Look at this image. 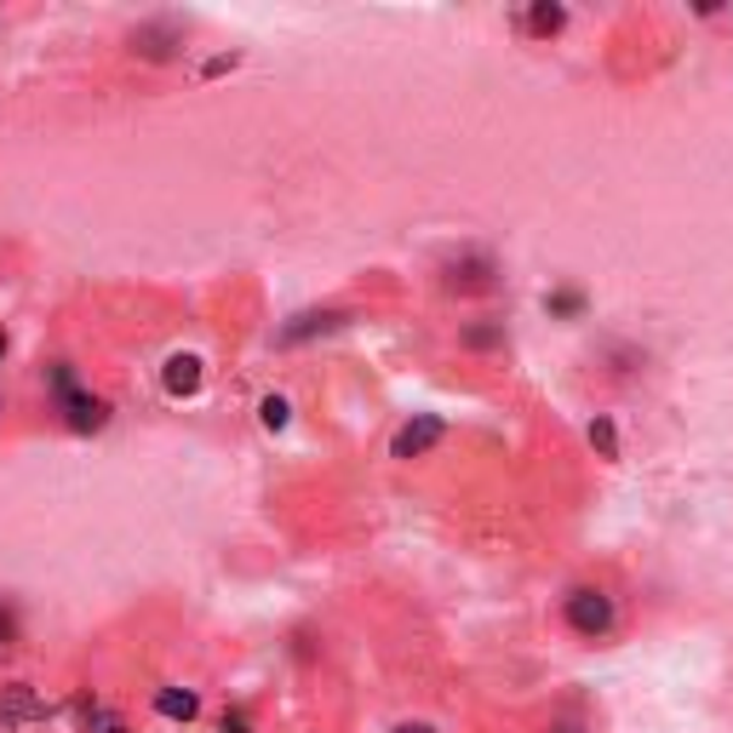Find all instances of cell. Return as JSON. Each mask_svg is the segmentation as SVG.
<instances>
[{
  "label": "cell",
  "mask_w": 733,
  "mask_h": 733,
  "mask_svg": "<svg viewBox=\"0 0 733 733\" xmlns=\"http://www.w3.org/2000/svg\"><path fill=\"white\" fill-rule=\"evenodd\" d=\"M46 390H53L58 413H64V424L75 430V436H92V430L110 424V401L75 385V367H69V362H53V367H46Z\"/></svg>",
  "instance_id": "6da1fadb"
},
{
  "label": "cell",
  "mask_w": 733,
  "mask_h": 733,
  "mask_svg": "<svg viewBox=\"0 0 733 733\" xmlns=\"http://www.w3.org/2000/svg\"><path fill=\"white\" fill-rule=\"evenodd\" d=\"M562 619H568V630H573V637L602 642V637L614 630L619 608H614V596H608V591H596V585H573V591L562 596Z\"/></svg>",
  "instance_id": "7a4b0ae2"
},
{
  "label": "cell",
  "mask_w": 733,
  "mask_h": 733,
  "mask_svg": "<svg viewBox=\"0 0 733 733\" xmlns=\"http://www.w3.org/2000/svg\"><path fill=\"white\" fill-rule=\"evenodd\" d=\"M442 287H447V293H488V287H499V264H493V252L465 247L459 259H447V264H442Z\"/></svg>",
  "instance_id": "3957f363"
},
{
  "label": "cell",
  "mask_w": 733,
  "mask_h": 733,
  "mask_svg": "<svg viewBox=\"0 0 733 733\" xmlns=\"http://www.w3.org/2000/svg\"><path fill=\"white\" fill-rule=\"evenodd\" d=\"M126 46H133L138 58H149V64H161V58H172L184 46V23H172V18H156V23H138L133 35H126Z\"/></svg>",
  "instance_id": "277c9868"
},
{
  "label": "cell",
  "mask_w": 733,
  "mask_h": 733,
  "mask_svg": "<svg viewBox=\"0 0 733 733\" xmlns=\"http://www.w3.org/2000/svg\"><path fill=\"white\" fill-rule=\"evenodd\" d=\"M53 705H46L30 682H7L0 688V728H30V722H46Z\"/></svg>",
  "instance_id": "5b68a950"
},
{
  "label": "cell",
  "mask_w": 733,
  "mask_h": 733,
  "mask_svg": "<svg viewBox=\"0 0 733 733\" xmlns=\"http://www.w3.org/2000/svg\"><path fill=\"white\" fill-rule=\"evenodd\" d=\"M447 436V424L436 419V413H419L413 424H401L396 430V442H390V459H424L430 447H436Z\"/></svg>",
  "instance_id": "8992f818"
},
{
  "label": "cell",
  "mask_w": 733,
  "mask_h": 733,
  "mask_svg": "<svg viewBox=\"0 0 733 733\" xmlns=\"http://www.w3.org/2000/svg\"><path fill=\"white\" fill-rule=\"evenodd\" d=\"M161 385H167V396H195V390H201V356H190V350H179V356H167V367H161Z\"/></svg>",
  "instance_id": "52a82bcc"
},
{
  "label": "cell",
  "mask_w": 733,
  "mask_h": 733,
  "mask_svg": "<svg viewBox=\"0 0 733 733\" xmlns=\"http://www.w3.org/2000/svg\"><path fill=\"white\" fill-rule=\"evenodd\" d=\"M516 30L550 41V35H562V30H568V7H556V0H539L534 12H522V18H516Z\"/></svg>",
  "instance_id": "ba28073f"
},
{
  "label": "cell",
  "mask_w": 733,
  "mask_h": 733,
  "mask_svg": "<svg viewBox=\"0 0 733 733\" xmlns=\"http://www.w3.org/2000/svg\"><path fill=\"white\" fill-rule=\"evenodd\" d=\"M333 327H344L339 310H305V316H293V321L282 327V344H305V339H316V333H333Z\"/></svg>",
  "instance_id": "9c48e42d"
},
{
  "label": "cell",
  "mask_w": 733,
  "mask_h": 733,
  "mask_svg": "<svg viewBox=\"0 0 733 733\" xmlns=\"http://www.w3.org/2000/svg\"><path fill=\"white\" fill-rule=\"evenodd\" d=\"M585 310H591L585 287H550V293H545V316H556V321H579Z\"/></svg>",
  "instance_id": "30bf717a"
},
{
  "label": "cell",
  "mask_w": 733,
  "mask_h": 733,
  "mask_svg": "<svg viewBox=\"0 0 733 733\" xmlns=\"http://www.w3.org/2000/svg\"><path fill=\"white\" fill-rule=\"evenodd\" d=\"M156 717H167V722H195V717H201V699H195L190 688H161V694H156Z\"/></svg>",
  "instance_id": "8fae6325"
},
{
  "label": "cell",
  "mask_w": 733,
  "mask_h": 733,
  "mask_svg": "<svg viewBox=\"0 0 733 733\" xmlns=\"http://www.w3.org/2000/svg\"><path fill=\"white\" fill-rule=\"evenodd\" d=\"M465 350H476V356H488V350H504V321H470L459 333Z\"/></svg>",
  "instance_id": "7c38bea8"
},
{
  "label": "cell",
  "mask_w": 733,
  "mask_h": 733,
  "mask_svg": "<svg viewBox=\"0 0 733 733\" xmlns=\"http://www.w3.org/2000/svg\"><path fill=\"white\" fill-rule=\"evenodd\" d=\"M585 436H591V447L602 453V459H619V430H614V419H608V413H596Z\"/></svg>",
  "instance_id": "4fadbf2b"
},
{
  "label": "cell",
  "mask_w": 733,
  "mask_h": 733,
  "mask_svg": "<svg viewBox=\"0 0 733 733\" xmlns=\"http://www.w3.org/2000/svg\"><path fill=\"white\" fill-rule=\"evenodd\" d=\"M259 424H264V430H287V424H293V401H287V396H264V401H259Z\"/></svg>",
  "instance_id": "5bb4252c"
},
{
  "label": "cell",
  "mask_w": 733,
  "mask_h": 733,
  "mask_svg": "<svg viewBox=\"0 0 733 733\" xmlns=\"http://www.w3.org/2000/svg\"><path fill=\"white\" fill-rule=\"evenodd\" d=\"M23 642V614L12 596H0V648H18Z\"/></svg>",
  "instance_id": "9a60e30c"
},
{
  "label": "cell",
  "mask_w": 733,
  "mask_h": 733,
  "mask_svg": "<svg viewBox=\"0 0 733 733\" xmlns=\"http://www.w3.org/2000/svg\"><path fill=\"white\" fill-rule=\"evenodd\" d=\"M230 69H241V53H218V58L201 64V81H218V75H230Z\"/></svg>",
  "instance_id": "2e32d148"
},
{
  "label": "cell",
  "mask_w": 733,
  "mask_h": 733,
  "mask_svg": "<svg viewBox=\"0 0 733 733\" xmlns=\"http://www.w3.org/2000/svg\"><path fill=\"white\" fill-rule=\"evenodd\" d=\"M218 733H252V722H247V711H224V722H218Z\"/></svg>",
  "instance_id": "e0dca14e"
},
{
  "label": "cell",
  "mask_w": 733,
  "mask_h": 733,
  "mask_svg": "<svg viewBox=\"0 0 733 733\" xmlns=\"http://www.w3.org/2000/svg\"><path fill=\"white\" fill-rule=\"evenodd\" d=\"M396 733H436V728H424V722H401Z\"/></svg>",
  "instance_id": "ac0fdd59"
},
{
  "label": "cell",
  "mask_w": 733,
  "mask_h": 733,
  "mask_svg": "<svg viewBox=\"0 0 733 733\" xmlns=\"http://www.w3.org/2000/svg\"><path fill=\"white\" fill-rule=\"evenodd\" d=\"M550 733H579V722H550Z\"/></svg>",
  "instance_id": "d6986e66"
},
{
  "label": "cell",
  "mask_w": 733,
  "mask_h": 733,
  "mask_svg": "<svg viewBox=\"0 0 733 733\" xmlns=\"http://www.w3.org/2000/svg\"><path fill=\"white\" fill-rule=\"evenodd\" d=\"M7 350H12V339H7V333H0V362H7Z\"/></svg>",
  "instance_id": "ffe728a7"
}]
</instances>
